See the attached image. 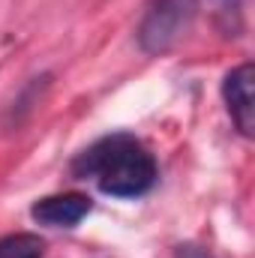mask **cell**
<instances>
[{
	"instance_id": "cell-5",
	"label": "cell",
	"mask_w": 255,
	"mask_h": 258,
	"mask_svg": "<svg viewBox=\"0 0 255 258\" xmlns=\"http://www.w3.org/2000/svg\"><path fill=\"white\" fill-rule=\"evenodd\" d=\"M45 243L36 234H9L0 240V258H42Z\"/></svg>"
},
{
	"instance_id": "cell-1",
	"label": "cell",
	"mask_w": 255,
	"mask_h": 258,
	"mask_svg": "<svg viewBox=\"0 0 255 258\" xmlns=\"http://www.w3.org/2000/svg\"><path fill=\"white\" fill-rule=\"evenodd\" d=\"M75 177H93L96 186L114 198H138L156 183L153 153L132 135H108L87 147L72 162Z\"/></svg>"
},
{
	"instance_id": "cell-2",
	"label": "cell",
	"mask_w": 255,
	"mask_h": 258,
	"mask_svg": "<svg viewBox=\"0 0 255 258\" xmlns=\"http://www.w3.org/2000/svg\"><path fill=\"white\" fill-rule=\"evenodd\" d=\"M198 0H147L144 21L138 27V42L147 54L168 51L189 27Z\"/></svg>"
},
{
	"instance_id": "cell-3",
	"label": "cell",
	"mask_w": 255,
	"mask_h": 258,
	"mask_svg": "<svg viewBox=\"0 0 255 258\" xmlns=\"http://www.w3.org/2000/svg\"><path fill=\"white\" fill-rule=\"evenodd\" d=\"M222 96L231 111V120L243 135H252L255 129V69L252 63L234 66L222 81Z\"/></svg>"
},
{
	"instance_id": "cell-4",
	"label": "cell",
	"mask_w": 255,
	"mask_h": 258,
	"mask_svg": "<svg viewBox=\"0 0 255 258\" xmlns=\"http://www.w3.org/2000/svg\"><path fill=\"white\" fill-rule=\"evenodd\" d=\"M90 213V198L81 192H63V195H48L30 207V216L39 225L48 228H72Z\"/></svg>"
},
{
	"instance_id": "cell-6",
	"label": "cell",
	"mask_w": 255,
	"mask_h": 258,
	"mask_svg": "<svg viewBox=\"0 0 255 258\" xmlns=\"http://www.w3.org/2000/svg\"><path fill=\"white\" fill-rule=\"evenodd\" d=\"M177 258H207V255H204V252H198L195 246H180Z\"/></svg>"
}]
</instances>
